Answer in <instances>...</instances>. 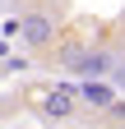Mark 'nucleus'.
I'll use <instances>...</instances> for the list:
<instances>
[{"instance_id":"3","label":"nucleus","mask_w":125,"mask_h":129,"mask_svg":"<svg viewBox=\"0 0 125 129\" xmlns=\"http://www.w3.org/2000/svg\"><path fill=\"white\" fill-rule=\"evenodd\" d=\"M19 42L28 46V51H51V46L60 42V5L46 9V5H37V0H28L23 19H19Z\"/></svg>"},{"instance_id":"6","label":"nucleus","mask_w":125,"mask_h":129,"mask_svg":"<svg viewBox=\"0 0 125 129\" xmlns=\"http://www.w3.org/2000/svg\"><path fill=\"white\" fill-rule=\"evenodd\" d=\"M0 5H9V0H0Z\"/></svg>"},{"instance_id":"2","label":"nucleus","mask_w":125,"mask_h":129,"mask_svg":"<svg viewBox=\"0 0 125 129\" xmlns=\"http://www.w3.org/2000/svg\"><path fill=\"white\" fill-rule=\"evenodd\" d=\"M33 111H37L42 124L65 129V124H74L84 115V102H79V92H74V83H51V88H42L33 97Z\"/></svg>"},{"instance_id":"5","label":"nucleus","mask_w":125,"mask_h":129,"mask_svg":"<svg viewBox=\"0 0 125 129\" xmlns=\"http://www.w3.org/2000/svg\"><path fill=\"white\" fill-rule=\"evenodd\" d=\"M102 115H107V120H111L116 129H125V102H120V97H116V102H111V106H107V111H102Z\"/></svg>"},{"instance_id":"4","label":"nucleus","mask_w":125,"mask_h":129,"mask_svg":"<svg viewBox=\"0 0 125 129\" xmlns=\"http://www.w3.org/2000/svg\"><path fill=\"white\" fill-rule=\"evenodd\" d=\"M74 92H79V102L88 111H107L116 102V88H111V78H84V83H74Z\"/></svg>"},{"instance_id":"1","label":"nucleus","mask_w":125,"mask_h":129,"mask_svg":"<svg viewBox=\"0 0 125 129\" xmlns=\"http://www.w3.org/2000/svg\"><path fill=\"white\" fill-rule=\"evenodd\" d=\"M56 64L65 74H79V78H116L125 55L116 46H93V42H70L56 51Z\"/></svg>"}]
</instances>
